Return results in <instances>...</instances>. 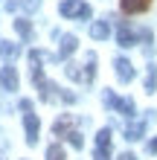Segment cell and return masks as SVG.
I'll return each mask as SVG.
<instances>
[{
    "mask_svg": "<svg viewBox=\"0 0 157 160\" xmlns=\"http://www.w3.org/2000/svg\"><path fill=\"white\" fill-rule=\"evenodd\" d=\"M58 12L64 18H90V6L85 3V0H64V3L58 6Z\"/></svg>",
    "mask_w": 157,
    "mask_h": 160,
    "instance_id": "obj_1",
    "label": "cell"
},
{
    "mask_svg": "<svg viewBox=\"0 0 157 160\" xmlns=\"http://www.w3.org/2000/svg\"><path fill=\"white\" fill-rule=\"evenodd\" d=\"M0 84H3V90L15 93L17 84H21V79H17V70H15V67H0Z\"/></svg>",
    "mask_w": 157,
    "mask_h": 160,
    "instance_id": "obj_2",
    "label": "cell"
},
{
    "mask_svg": "<svg viewBox=\"0 0 157 160\" xmlns=\"http://www.w3.org/2000/svg\"><path fill=\"white\" fill-rule=\"evenodd\" d=\"M23 125H26V143H29V146H35V143H38V131H41V122H38V117L26 111Z\"/></svg>",
    "mask_w": 157,
    "mask_h": 160,
    "instance_id": "obj_3",
    "label": "cell"
},
{
    "mask_svg": "<svg viewBox=\"0 0 157 160\" xmlns=\"http://www.w3.org/2000/svg\"><path fill=\"white\" fill-rule=\"evenodd\" d=\"M114 67H116L119 82H131V79H134V64L128 61V58H116V61H114Z\"/></svg>",
    "mask_w": 157,
    "mask_h": 160,
    "instance_id": "obj_4",
    "label": "cell"
},
{
    "mask_svg": "<svg viewBox=\"0 0 157 160\" xmlns=\"http://www.w3.org/2000/svg\"><path fill=\"white\" fill-rule=\"evenodd\" d=\"M76 47H79L76 35H64V38H61V47H58V58H70V55L76 52Z\"/></svg>",
    "mask_w": 157,
    "mask_h": 160,
    "instance_id": "obj_5",
    "label": "cell"
},
{
    "mask_svg": "<svg viewBox=\"0 0 157 160\" xmlns=\"http://www.w3.org/2000/svg\"><path fill=\"white\" fill-rule=\"evenodd\" d=\"M151 0H122V12L125 15H137V12H145Z\"/></svg>",
    "mask_w": 157,
    "mask_h": 160,
    "instance_id": "obj_6",
    "label": "cell"
},
{
    "mask_svg": "<svg viewBox=\"0 0 157 160\" xmlns=\"http://www.w3.org/2000/svg\"><path fill=\"white\" fill-rule=\"evenodd\" d=\"M143 134H145V119H137V122H131V125L125 128V140H131V143L140 140Z\"/></svg>",
    "mask_w": 157,
    "mask_h": 160,
    "instance_id": "obj_7",
    "label": "cell"
},
{
    "mask_svg": "<svg viewBox=\"0 0 157 160\" xmlns=\"http://www.w3.org/2000/svg\"><path fill=\"white\" fill-rule=\"evenodd\" d=\"M90 35H93L96 41H105L110 35V21H96L93 26H90Z\"/></svg>",
    "mask_w": 157,
    "mask_h": 160,
    "instance_id": "obj_8",
    "label": "cell"
},
{
    "mask_svg": "<svg viewBox=\"0 0 157 160\" xmlns=\"http://www.w3.org/2000/svg\"><path fill=\"white\" fill-rule=\"evenodd\" d=\"M116 41H119V47H134V44H137V35H134L131 29H128V26H119Z\"/></svg>",
    "mask_w": 157,
    "mask_h": 160,
    "instance_id": "obj_9",
    "label": "cell"
},
{
    "mask_svg": "<svg viewBox=\"0 0 157 160\" xmlns=\"http://www.w3.org/2000/svg\"><path fill=\"white\" fill-rule=\"evenodd\" d=\"M64 73L73 79V82H87V73L79 67V64H64Z\"/></svg>",
    "mask_w": 157,
    "mask_h": 160,
    "instance_id": "obj_10",
    "label": "cell"
},
{
    "mask_svg": "<svg viewBox=\"0 0 157 160\" xmlns=\"http://www.w3.org/2000/svg\"><path fill=\"white\" fill-rule=\"evenodd\" d=\"M15 32L21 35V38H29V35H32V23L26 21V18H17V21H15Z\"/></svg>",
    "mask_w": 157,
    "mask_h": 160,
    "instance_id": "obj_11",
    "label": "cell"
},
{
    "mask_svg": "<svg viewBox=\"0 0 157 160\" xmlns=\"http://www.w3.org/2000/svg\"><path fill=\"white\" fill-rule=\"evenodd\" d=\"M0 55H6V58H17V55H21V47L9 44V41H0Z\"/></svg>",
    "mask_w": 157,
    "mask_h": 160,
    "instance_id": "obj_12",
    "label": "cell"
},
{
    "mask_svg": "<svg viewBox=\"0 0 157 160\" xmlns=\"http://www.w3.org/2000/svg\"><path fill=\"white\" fill-rule=\"evenodd\" d=\"M70 125H73V119H70V117H61L58 122H55V137H61V134L67 137V131H73Z\"/></svg>",
    "mask_w": 157,
    "mask_h": 160,
    "instance_id": "obj_13",
    "label": "cell"
},
{
    "mask_svg": "<svg viewBox=\"0 0 157 160\" xmlns=\"http://www.w3.org/2000/svg\"><path fill=\"white\" fill-rule=\"evenodd\" d=\"M116 111H119V114H125V117H134V111H137V105H134V99H119V105H116Z\"/></svg>",
    "mask_w": 157,
    "mask_h": 160,
    "instance_id": "obj_14",
    "label": "cell"
},
{
    "mask_svg": "<svg viewBox=\"0 0 157 160\" xmlns=\"http://www.w3.org/2000/svg\"><path fill=\"white\" fill-rule=\"evenodd\" d=\"M47 160H67V157H64V148H61L58 143L50 146V148H47Z\"/></svg>",
    "mask_w": 157,
    "mask_h": 160,
    "instance_id": "obj_15",
    "label": "cell"
},
{
    "mask_svg": "<svg viewBox=\"0 0 157 160\" xmlns=\"http://www.w3.org/2000/svg\"><path fill=\"white\" fill-rule=\"evenodd\" d=\"M154 88H157V67H149V76H145V90L154 93Z\"/></svg>",
    "mask_w": 157,
    "mask_h": 160,
    "instance_id": "obj_16",
    "label": "cell"
},
{
    "mask_svg": "<svg viewBox=\"0 0 157 160\" xmlns=\"http://www.w3.org/2000/svg\"><path fill=\"white\" fill-rule=\"evenodd\" d=\"M96 146H102V148L110 146V128H102V131L96 134Z\"/></svg>",
    "mask_w": 157,
    "mask_h": 160,
    "instance_id": "obj_17",
    "label": "cell"
},
{
    "mask_svg": "<svg viewBox=\"0 0 157 160\" xmlns=\"http://www.w3.org/2000/svg\"><path fill=\"white\" fill-rule=\"evenodd\" d=\"M67 140H70V146H73V148H81V146H85V140H81L79 131H67Z\"/></svg>",
    "mask_w": 157,
    "mask_h": 160,
    "instance_id": "obj_18",
    "label": "cell"
},
{
    "mask_svg": "<svg viewBox=\"0 0 157 160\" xmlns=\"http://www.w3.org/2000/svg\"><path fill=\"white\" fill-rule=\"evenodd\" d=\"M105 105L116 111V105H119V96H116V93H105Z\"/></svg>",
    "mask_w": 157,
    "mask_h": 160,
    "instance_id": "obj_19",
    "label": "cell"
},
{
    "mask_svg": "<svg viewBox=\"0 0 157 160\" xmlns=\"http://www.w3.org/2000/svg\"><path fill=\"white\" fill-rule=\"evenodd\" d=\"M93 160H110V152H108V148H102V146H99L96 152H93Z\"/></svg>",
    "mask_w": 157,
    "mask_h": 160,
    "instance_id": "obj_20",
    "label": "cell"
},
{
    "mask_svg": "<svg viewBox=\"0 0 157 160\" xmlns=\"http://www.w3.org/2000/svg\"><path fill=\"white\" fill-rule=\"evenodd\" d=\"M21 111H32V102L29 99H21Z\"/></svg>",
    "mask_w": 157,
    "mask_h": 160,
    "instance_id": "obj_21",
    "label": "cell"
},
{
    "mask_svg": "<svg viewBox=\"0 0 157 160\" xmlns=\"http://www.w3.org/2000/svg\"><path fill=\"white\" fill-rule=\"evenodd\" d=\"M149 152H151V154H157V137H154L151 143H149Z\"/></svg>",
    "mask_w": 157,
    "mask_h": 160,
    "instance_id": "obj_22",
    "label": "cell"
},
{
    "mask_svg": "<svg viewBox=\"0 0 157 160\" xmlns=\"http://www.w3.org/2000/svg\"><path fill=\"white\" fill-rule=\"evenodd\" d=\"M119 160H137V157H134L131 152H125V154H119Z\"/></svg>",
    "mask_w": 157,
    "mask_h": 160,
    "instance_id": "obj_23",
    "label": "cell"
},
{
    "mask_svg": "<svg viewBox=\"0 0 157 160\" xmlns=\"http://www.w3.org/2000/svg\"><path fill=\"white\" fill-rule=\"evenodd\" d=\"M0 160H3V157H0Z\"/></svg>",
    "mask_w": 157,
    "mask_h": 160,
    "instance_id": "obj_24",
    "label": "cell"
}]
</instances>
